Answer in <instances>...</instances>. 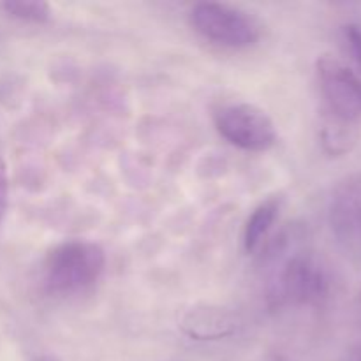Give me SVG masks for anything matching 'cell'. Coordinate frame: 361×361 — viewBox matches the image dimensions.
I'll use <instances>...</instances> for the list:
<instances>
[{"label":"cell","mask_w":361,"mask_h":361,"mask_svg":"<svg viewBox=\"0 0 361 361\" xmlns=\"http://www.w3.org/2000/svg\"><path fill=\"white\" fill-rule=\"evenodd\" d=\"M106 270V252L88 240H67L53 247L42 263V286L53 296H74L97 284Z\"/></svg>","instance_id":"cell-2"},{"label":"cell","mask_w":361,"mask_h":361,"mask_svg":"<svg viewBox=\"0 0 361 361\" xmlns=\"http://www.w3.org/2000/svg\"><path fill=\"white\" fill-rule=\"evenodd\" d=\"M183 334L194 341H217L229 337L238 328V321L229 310L221 307H196L189 310L182 319Z\"/></svg>","instance_id":"cell-7"},{"label":"cell","mask_w":361,"mask_h":361,"mask_svg":"<svg viewBox=\"0 0 361 361\" xmlns=\"http://www.w3.org/2000/svg\"><path fill=\"white\" fill-rule=\"evenodd\" d=\"M2 9L9 16L28 23H46L51 18V7L44 0H7Z\"/></svg>","instance_id":"cell-10"},{"label":"cell","mask_w":361,"mask_h":361,"mask_svg":"<svg viewBox=\"0 0 361 361\" xmlns=\"http://www.w3.org/2000/svg\"><path fill=\"white\" fill-rule=\"evenodd\" d=\"M189 23L201 37L226 48H250L263 34V25L240 7L222 2H197Z\"/></svg>","instance_id":"cell-3"},{"label":"cell","mask_w":361,"mask_h":361,"mask_svg":"<svg viewBox=\"0 0 361 361\" xmlns=\"http://www.w3.org/2000/svg\"><path fill=\"white\" fill-rule=\"evenodd\" d=\"M360 317H361V296H360Z\"/></svg>","instance_id":"cell-13"},{"label":"cell","mask_w":361,"mask_h":361,"mask_svg":"<svg viewBox=\"0 0 361 361\" xmlns=\"http://www.w3.org/2000/svg\"><path fill=\"white\" fill-rule=\"evenodd\" d=\"M282 208V197L274 196L264 200L263 203L254 208L252 214L249 215L243 228V249L247 252H254L263 245L268 233L271 231L274 224L277 222L279 214Z\"/></svg>","instance_id":"cell-8"},{"label":"cell","mask_w":361,"mask_h":361,"mask_svg":"<svg viewBox=\"0 0 361 361\" xmlns=\"http://www.w3.org/2000/svg\"><path fill=\"white\" fill-rule=\"evenodd\" d=\"M7 204V182L6 176H4L2 168H0V219H2L4 212H6Z\"/></svg>","instance_id":"cell-12"},{"label":"cell","mask_w":361,"mask_h":361,"mask_svg":"<svg viewBox=\"0 0 361 361\" xmlns=\"http://www.w3.org/2000/svg\"><path fill=\"white\" fill-rule=\"evenodd\" d=\"M46 361H51V360H46Z\"/></svg>","instance_id":"cell-14"},{"label":"cell","mask_w":361,"mask_h":361,"mask_svg":"<svg viewBox=\"0 0 361 361\" xmlns=\"http://www.w3.org/2000/svg\"><path fill=\"white\" fill-rule=\"evenodd\" d=\"M342 41L345 51L361 71V23H348L342 28Z\"/></svg>","instance_id":"cell-11"},{"label":"cell","mask_w":361,"mask_h":361,"mask_svg":"<svg viewBox=\"0 0 361 361\" xmlns=\"http://www.w3.org/2000/svg\"><path fill=\"white\" fill-rule=\"evenodd\" d=\"M358 140L355 123H348L335 116L324 115L321 126V143L330 155H344L351 150Z\"/></svg>","instance_id":"cell-9"},{"label":"cell","mask_w":361,"mask_h":361,"mask_svg":"<svg viewBox=\"0 0 361 361\" xmlns=\"http://www.w3.org/2000/svg\"><path fill=\"white\" fill-rule=\"evenodd\" d=\"M316 76L324 115L348 123L361 122V76L331 55H323L316 62Z\"/></svg>","instance_id":"cell-5"},{"label":"cell","mask_w":361,"mask_h":361,"mask_svg":"<svg viewBox=\"0 0 361 361\" xmlns=\"http://www.w3.org/2000/svg\"><path fill=\"white\" fill-rule=\"evenodd\" d=\"M328 221L338 242L353 254H361V173L337 183L328 204Z\"/></svg>","instance_id":"cell-6"},{"label":"cell","mask_w":361,"mask_h":361,"mask_svg":"<svg viewBox=\"0 0 361 361\" xmlns=\"http://www.w3.org/2000/svg\"><path fill=\"white\" fill-rule=\"evenodd\" d=\"M274 268L268 279V300L271 305H321L331 293V277L323 261L312 252L296 250L288 254V238L275 243Z\"/></svg>","instance_id":"cell-1"},{"label":"cell","mask_w":361,"mask_h":361,"mask_svg":"<svg viewBox=\"0 0 361 361\" xmlns=\"http://www.w3.org/2000/svg\"><path fill=\"white\" fill-rule=\"evenodd\" d=\"M214 123L226 141L245 152H267L279 141L277 126L250 102H229L215 109Z\"/></svg>","instance_id":"cell-4"}]
</instances>
